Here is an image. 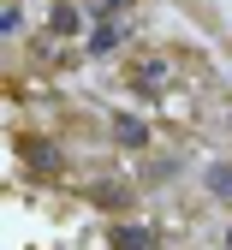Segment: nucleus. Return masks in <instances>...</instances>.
Listing matches in <instances>:
<instances>
[{"label": "nucleus", "instance_id": "obj_1", "mask_svg": "<svg viewBox=\"0 0 232 250\" xmlns=\"http://www.w3.org/2000/svg\"><path fill=\"white\" fill-rule=\"evenodd\" d=\"M125 36H131V24H125V18H95V24H89V42H84V48H89L95 60H102V54L125 48Z\"/></svg>", "mask_w": 232, "mask_h": 250}, {"label": "nucleus", "instance_id": "obj_2", "mask_svg": "<svg viewBox=\"0 0 232 250\" xmlns=\"http://www.w3.org/2000/svg\"><path fill=\"white\" fill-rule=\"evenodd\" d=\"M167 83H173L167 60H137V66H131V89H143V96H161Z\"/></svg>", "mask_w": 232, "mask_h": 250}, {"label": "nucleus", "instance_id": "obj_3", "mask_svg": "<svg viewBox=\"0 0 232 250\" xmlns=\"http://www.w3.org/2000/svg\"><path fill=\"white\" fill-rule=\"evenodd\" d=\"M48 30H54V36H78V30H84V12H78V0H54V12H48Z\"/></svg>", "mask_w": 232, "mask_h": 250}, {"label": "nucleus", "instance_id": "obj_4", "mask_svg": "<svg viewBox=\"0 0 232 250\" xmlns=\"http://www.w3.org/2000/svg\"><path fill=\"white\" fill-rule=\"evenodd\" d=\"M203 185H209V197L232 203V161H209V167H203Z\"/></svg>", "mask_w": 232, "mask_h": 250}, {"label": "nucleus", "instance_id": "obj_5", "mask_svg": "<svg viewBox=\"0 0 232 250\" xmlns=\"http://www.w3.org/2000/svg\"><path fill=\"white\" fill-rule=\"evenodd\" d=\"M113 137H119L125 149H143V143H149V125L131 119V113H119V119H113Z\"/></svg>", "mask_w": 232, "mask_h": 250}, {"label": "nucleus", "instance_id": "obj_6", "mask_svg": "<svg viewBox=\"0 0 232 250\" xmlns=\"http://www.w3.org/2000/svg\"><path fill=\"white\" fill-rule=\"evenodd\" d=\"M155 232L149 227H113V250H149Z\"/></svg>", "mask_w": 232, "mask_h": 250}, {"label": "nucleus", "instance_id": "obj_7", "mask_svg": "<svg viewBox=\"0 0 232 250\" xmlns=\"http://www.w3.org/2000/svg\"><path fill=\"white\" fill-rule=\"evenodd\" d=\"M131 6H137V0H95V6H89V18H125Z\"/></svg>", "mask_w": 232, "mask_h": 250}, {"label": "nucleus", "instance_id": "obj_8", "mask_svg": "<svg viewBox=\"0 0 232 250\" xmlns=\"http://www.w3.org/2000/svg\"><path fill=\"white\" fill-rule=\"evenodd\" d=\"M0 30H6V42L24 36V6H18V0H6V24H0Z\"/></svg>", "mask_w": 232, "mask_h": 250}, {"label": "nucleus", "instance_id": "obj_9", "mask_svg": "<svg viewBox=\"0 0 232 250\" xmlns=\"http://www.w3.org/2000/svg\"><path fill=\"white\" fill-rule=\"evenodd\" d=\"M226 250H232V227H226Z\"/></svg>", "mask_w": 232, "mask_h": 250}, {"label": "nucleus", "instance_id": "obj_10", "mask_svg": "<svg viewBox=\"0 0 232 250\" xmlns=\"http://www.w3.org/2000/svg\"><path fill=\"white\" fill-rule=\"evenodd\" d=\"M226 125H232V113H226Z\"/></svg>", "mask_w": 232, "mask_h": 250}]
</instances>
